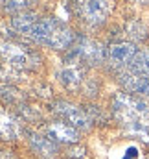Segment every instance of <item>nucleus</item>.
Segmentation results:
<instances>
[{
  "instance_id": "nucleus-1",
  "label": "nucleus",
  "mask_w": 149,
  "mask_h": 159,
  "mask_svg": "<svg viewBox=\"0 0 149 159\" xmlns=\"http://www.w3.org/2000/svg\"><path fill=\"white\" fill-rule=\"evenodd\" d=\"M114 119L125 133L149 143V107L131 93H116L111 100Z\"/></svg>"
},
{
  "instance_id": "nucleus-2",
  "label": "nucleus",
  "mask_w": 149,
  "mask_h": 159,
  "mask_svg": "<svg viewBox=\"0 0 149 159\" xmlns=\"http://www.w3.org/2000/svg\"><path fill=\"white\" fill-rule=\"evenodd\" d=\"M30 37L44 46H52L55 50H68L72 48L75 41L74 32L66 28L61 20L52 19V17L39 19L30 32Z\"/></svg>"
},
{
  "instance_id": "nucleus-3",
  "label": "nucleus",
  "mask_w": 149,
  "mask_h": 159,
  "mask_svg": "<svg viewBox=\"0 0 149 159\" xmlns=\"http://www.w3.org/2000/svg\"><path fill=\"white\" fill-rule=\"evenodd\" d=\"M0 59L9 67H19V69H35L39 63V56L28 46L6 41H0Z\"/></svg>"
},
{
  "instance_id": "nucleus-4",
  "label": "nucleus",
  "mask_w": 149,
  "mask_h": 159,
  "mask_svg": "<svg viewBox=\"0 0 149 159\" xmlns=\"http://www.w3.org/2000/svg\"><path fill=\"white\" fill-rule=\"evenodd\" d=\"M111 0H72V11L88 24H101L111 11Z\"/></svg>"
},
{
  "instance_id": "nucleus-5",
  "label": "nucleus",
  "mask_w": 149,
  "mask_h": 159,
  "mask_svg": "<svg viewBox=\"0 0 149 159\" xmlns=\"http://www.w3.org/2000/svg\"><path fill=\"white\" fill-rule=\"evenodd\" d=\"M136 46L129 41H116L107 48V59L112 67L121 69V67H131L134 56H136Z\"/></svg>"
},
{
  "instance_id": "nucleus-6",
  "label": "nucleus",
  "mask_w": 149,
  "mask_h": 159,
  "mask_svg": "<svg viewBox=\"0 0 149 159\" xmlns=\"http://www.w3.org/2000/svg\"><path fill=\"white\" fill-rule=\"evenodd\" d=\"M44 131L46 137H50L53 143H65V144H72L77 143L79 133L72 124H68L66 120H53L44 124Z\"/></svg>"
},
{
  "instance_id": "nucleus-7",
  "label": "nucleus",
  "mask_w": 149,
  "mask_h": 159,
  "mask_svg": "<svg viewBox=\"0 0 149 159\" xmlns=\"http://www.w3.org/2000/svg\"><path fill=\"white\" fill-rule=\"evenodd\" d=\"M53 111L61 117L63 120H66L68 124H72L74 128H88L90 126V117L81 109V107H75L68 102H55L53 106Z\"/></svg>"
},
{
  "instance_id": "nucleus-8",
  "label": "nucleus",
  "mask_w": 149,
  "mask_h": 159,
  "mask_svg": "<svg viewBox=\"0 0 149 159\" xmlns=\"http://www.w3.org/2000/svg\"><path fill=\"white\" fill-rule=\"evenodd\" d=\"M120 83L125 87L127 93H140V94H147L149 93V80L144 74L133 70V69L120 74Z\"/></svg>"
},
{
  "instance_id": "nucleus-9",
  "label": "nucleus",
  "mask_w": 149,
  "mask_h": 159,
  "mask_svg": "<svg viewBox=\"0 0 149 159\" xmlns=\"http://www.w3.org/2000/svg\"><path fill=\"white\" fill-rule=\"evenodd\" d=\"M22 133V122L13 117L11 113L0 109V139L2 141H13Z\"/></svg>"
},
{
  "instance_id": "nucleus-10",
  "label": "nucleus",
  "mask_w": 149,
  "mask_h": 159,
  "mask_svg": "<svg viewBox=\"0 0 149 159\" xmlns=\"http://www.w3.org/2000/svg\"><path fill=\"white\" fill-rule=\"evenodd\" d=\"M77 52H79V57L85 61V63H101L103 61V48L100 43L90 39H81L79 41V46H75Z\"/></svg>"
},
{
  "instance_id": "nucleus-11",
  "label": "nucleus",
  "mask_w": 149,
  "mask_h": 159,
  "mask_svg": "<svg viewBox=\"0 0 149 159\" xmlns=\"http://www.w3.org/2000/svg\"><path fill=\"white\" fill-rule=\"evenodd\" d=\"M30 144H32L33 152L39 154V156H42V157H52V156L57 154V143H53L46 135H39V133L32 135Z\"/></svg>"
},
{
  "instance_id": "nucleus-12",
  "label": "nucleus",
  "mask_w": 149,
  "mask_h": 159,
  "mask_svg": "<svg viewBox=\"0 0 149 159\" xmlns=\"http://www.w3.org/2000/svg\"><path fill=\"white\" fill-rule=\"evenodd\" d=\"M39 17L35 11H22V13H17L13 19H11V26L19 32V34H26V35H30V32H32V28L35 26V22H37Z\"/></svg>"
},
{
  "instance_id": "nucleus-13",
  "label": "nucleus",
  "mask_w": 149,
  "mask_h": 159,
  "mask_svg": "<svg viewBox=\"0 0 149 159\" xmlns=\"http://www.w3.org/2000/svg\"><path fill=\"white\" fill-rule=\"evenodd\" d=\"M22 100V93L19 89H15L13 85H4L0 87V102L7 104V106H17Z\"/></svg>"
},
{
  "instance_id": "nucleus-14",
  "label": "nucleus",
  "mask_w": 149,
  "mask_h": 159,
  "mask_svg": "<svg viewBox=\"0 0 149 159\" xmlns=\"http://www.w3.org/2000/svg\"><path fill=\"white\" fill-rule=\"evenodd\" d=\"M129 69H133V70L144 74V76L149 80V50L138 52V54L134 56V59H133V63H131Z\"/></svg>"
},
{
  "instance_id": "nucleus-15",
  "label": "nucleus",
  "mask_w": 149,
  "mask_h": 159,
  "mask_svg": "<svg viewBox=\"0 0 149 159\" xmlns=\"http://www.w3.org/2000/svg\"><path fill=\"white\" fill-rule=\"evenodd\" d=\"M0 4L6 13H20L28 6V0H2Z\"/></svg>"
},
{
  "instance_id": "nucleus-16",
  "label": "nucleus",
  "mask_w": 149,
  "mask_h": 159,
  "mask_svg": "<svg viewBox=\"0 0 149 159\" xmlns=\"http://www.w3.org/2000/svg\"><path fill=\"white\" fill-rule=\"evenodd\" d=\"M127 32L131 34V37L134 39H146V26L138 20H133L127 24Z\"/></svg>"
},
{
  "instance_id": "nucleus-17",
  "label": "nucleus",
  "mask_w": 149,
  "mask_h": 159,
  "mask_svg": "<svg viewBox=\"0 0 149 159\" xmlns=\"http://www.w3.org/2000/svg\"><path fill=\"white\" fill-rule=\"evenodd\" d=\"M138 157V150L134 148V146H131L127 152H125V156H123V159H136Z\"/></svg>"
},
{
  "instance_id": "nucleus-18",
  "label": "nucleus",
  "mask_w": 149,
  "mask_h": 159,
  "mask_svg": "<svg viewBox=\"0 0 149 159\" xmlns=\"http://www.w3.org/2000/svg\"><path fill=\"white\" fill-rule=\"evenodd\" d=\"M0 159H13L11 152H0Z\"/></svg>"
},
{
  "instance_id": "nucleus-19",
  "label": "nucleus",
  "mask_w": 149,
  "mask_h": 159,
  "mask_svg": "<svg viewBox=\"0 0 149 159\" xmlns=\"http://www.w3.org/2000/svg\"><path fill=\"white\" fill-rule=\"evenodd\" d=\"M138 2H142V4H149V0H138Z\"/></svg>"
},
{
  "instance_id": "nucleus-20",
  "label": "nucleus",
  "mask_w": 149,
  "mask_h": 159,
  "mask_svg": "<svg viewBox=\"0 0 149 159\" xmlns=\"http://www.w3.org/2000/svg\"><path fill=\"white\" fill-rule=\"evenodd\" d=\"M147 96H149V93H147Z\"/></svg>"
},
{
  "instance_id": "nucleus-21",
  "label": "nucleus",
  "mask_w": 149,
  "mask_h": 159,
  "mask_svg": "<svg viewBox=\"0 0 149 159\" xmlns=\"http://www.w3.org/2000/svg\"><path fill=\"white\" fill-rule=\"evenodd\" d=\"M147 159H149V156H147Z\"/></svg>"
}]
</instances>
